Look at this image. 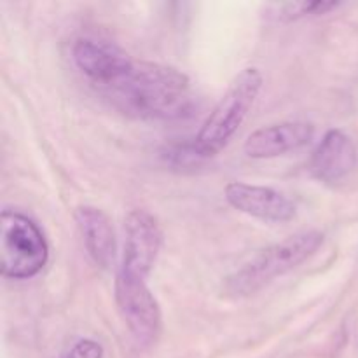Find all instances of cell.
<instances>
[{
    "mask_svg": "<svg viewBox=\"0 0 358 358\" xmlns=\"http://www.w3.org/2000/svg\"><path fill=\"white\" fill-rule=\"evenodd\" d=\"M121 110L143 119H178L191 108V83L180 70L135 62L131 72L107 93Z\"/></svg>",
    "mask_w": 358,
    "mask_h": 358,
    "instance_id": "cell-1",
    "label": "cell"
},
{
    "mask_svg": "<svg viewBox=\"0 0 358 358\" xmlns=\"http://www.w3.org/2000/svg\"><path fill=\"white\" fill-rule=\"evenodd\" d=\"M115 303L136 343L150 346L161 334V310L145 278L119 268L115 276Z\"/></svg>",
    "mask_w": 358,
    "mask_h": 358,
    "instance_id": "cell-5",
    "label": "cell"
},
{
    "mask_svg": "<svg viewBox=\"0 0 358 358\" xmlns=\"http://www.w3.org/2000/svg\"><path fill=\"white\" fill-rule=\"evenodd\" d=\"M126 241L121 268L140 278H147L163 245L159 224L145 210H133L124 220Z\"/></svg>",
    "mask_w": 358,
    "mask_h": 358,
    "instance_id": "cell-7",
    "label": "cell"
},
{
    "mask_svg": "<svg viewBox=\"0 0 358 358\" xmlns=\"http://www.w3.org/2000/svg\"><path fill=\"white\" fill-rule=\"evenodd\" d=\"M339 7V2H329V0H315V2H287L282 3L278 9V20L290 21L303 16H317V14H327L329 10Z\"/></svg>",
    "mask_w": 358,
    "mask_h": 358,
    "instance_id": "cell-12",
    "label": "cell"
},
{
    "mask_svg": "<svg viewBox=\"0 0 358 358\" xmlns=\"http://www.w3.org/2000/svg\"><path fill=\"white\" fill-rule=\"evenodd\" d=\"M76 220L91 259L100 268L110 269L115 262L117 245L108 217L94 206L84 205L76 210Z\"/></svg>",
    "mask_w": 358,
    "mask_h": 358,
    "instance_id": "cell-11",
    "label": "cell"
},
{
    "mask_svg": "<svg viewBox=\"0 0 358 358\" xmlns=\"http://www.w3.org/2000/svg\"><path fill=\"white\" fill-rule=\"evenodd\" d=\"M63 358H65V357H63Z\"/></svg>",
    "mask_w": 358,
    "mask_h": 358,
    "instance_id": "cell-14",
    "label": "cell"
},
{
    "mask_svg": "<svg viewBox=\"0 0 358 358\" xmlns=\"http://www.w3.org/2000/svg\"><path fill=\"white\" fill-rule=\"evenodd\" d=\"M103 357V348L101 345H98L93 339H80L76 345L72 346V350L69 352V355L65 358H101Z\"/></svg>",
    "mask_w": 358,
    "mask_h": 358,
    "instance_id": "cell-13",
    "label": "cell"
},
{
    "mask_svg": "<svg viewBox=\"0 0 358 358\" xmlns=\"http://www.w3.org/2000/svg\"><path fill=\"white\" fill-rule=\"evenodd\" d=\"M49 247L41 227L27 215L3 210L0 215V273L10 280H28L44 269Z\"/></svg>",
    "mask_w": 358,
    "mask_h": 358,
    "instance_id": "cell-4",
    "label": "cell"
},
{
    "mask_svg": "<svg viewBox=\"0 0 358 358\" xmlns=\"http://www.w3.org/2000/svg\"><path fill=\"white\" fill-rule=\"evenodd\" d=\"M324 243L320 231H303L264 248L250 262L226 278V292L234 297L255 294L273 280L292 271L317 254Z\"/></svg>",
    "mask_w": 358,
    "mask_h": 358,
    "instance_id": "cell-2",
    "label": "cell"
},
{
    "mask_svg": "<svg viewBox=\"0 0 358 358\" xmlns=\"http://www.w3.org/2000/svg\"><path fill=\"white\" fill-rule=\"evenodd\" d=\"M73 63L77 69L105 94L114 90L135 66L121 48L110 42L84 37L73 44Z\"/></svg>",
    "mask_w": 358,
    "mask_h": 358,
    "instance_id": "cell-6",
    "label": "cell"
},
{
    "mask_svg": "<svg viewBox=\"0 0 358 358\" xmlns=\"http://www.w3.org/2000/svg\"><path fill=\"white\" fill-rule=\"evenodd\" d=\"M315 136V126L306 121H285L255 129L243 150L252 159H271L308 145Z\"/></svg>",
    "mask_w": 358,
    "mask_h": 358,
    "instance_id": "cell-9",
    "label": "cell"
},
{
    "mask_svg": "<svg viewBox=\"0 0 358 358\" xmlns=\"http://www.w3.org/2000/svg\"><path fill=\"white\" fill-rule=\"evenodd\" d=\"M262 80H264L262 73L255 66L243 69L234 77L226 94L210 112L201 129L196 135L192 149L198 156H215L231 142L234 133L247 119L250 108L254 107L255 100L261 93Z\"/></svg>",
    "mask_w": 358,
    "mask_h": 358,
    "instance_id": "cell-3",
    "label": "cell"
},
{
    "mask_svg": "<svg viewBox=\"0 0 358 358\" xmlns=\"http://www.w3.org/2000/svg\"><path fill=\"white\" fill-rule=\"evenodd\" d=\"M224 196L238 212L264 222H289L296 217V205L292 199L276 189L231 182L224 189Z\"/></svg>",
    "mask_w": 358,
    "mask_h": 358,
    "instance_id": "cell-8",
    "label": "cell"
},
{
    "mask_svg": "<svg viewBox=\"0 0 358 358\" xmlns=\"http://www.w3.org/2000/svg\"><path fill=\"white\" fill-rule=\"evenodd\" d=\"M357 164V149L348 135L341 129H329L315 152L308 168L317 180L339 182L352 173Z\"/></svg>",
    "mask_w": 358,
    "mask_h": 358,
    "instance_id": "cell-10",
    "label": "cell"
}]
</instances>
